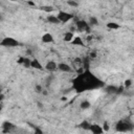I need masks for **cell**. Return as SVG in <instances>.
Here are the masks:
<instances>
[{
  "mask_svg": "<svg viewBox=\"0 0 134 134\" xmlns=\"http://www.w3.org/2000/svg\"><path fill=\"white\" fill-rule=\"evenodd\" d=\"M74 84V89L78 92H84L87 90H93L98 89L104 86V83L98 79L92 72H90L88 69H86L84 72L79 75L72 82Z\"/></svg>",
  "mask_w": 134,
  "mask_h": 134,
  "instance_id": "1",
  "label": "cell"
},
{
  "mask_svg": "<svg viewBox=\"0 0 134 134\" xmlns=\"http://www.w3.org/2000/svg\"><path fill=\"white\" fill-rule=\"evenodd\" d=\"M115 129L118 132H128L133 129V125L129 119H121L116 124Z\"/></svg>",
  "mask_w": 134,
  "mask_h": 134,
  "instance_id": "2",
  "label": "cell"
},
{
  "mask_svg": "<svg viewBox=\"0 0 134 134\" xmlns=\"http://www.w3.org/2000/svg\"><path fill=\"white\" fill-rule=\"evenodd\" d=\"M0 44H1L2 46H7V47H15V46L19 45V42L12 37H7L1 41Z\"/></svg>",
  "mask_w": 134,
  "mask_h": 134,
  "instance_id": "3",
  "label": "cell"
},
{
  "mask_svg": "<svg viewBox=\"0 0 134 134\" xmlns=\"http://www.w3.org/2000/svg\"><path fill=\"white\" fill-rule=\"evenodd\" d=\"M57 17H58V19L60 20V22H63V23L69 21V20H71V19L74 18V16H72L71 14L66 13V12H60Z\"/></svg>",
  "mask_w": 134,
  "mask_h": 134,
  "instance_id": "4",
  "label": "cell"
},
{
  "mask_svg": "<svg viewBox=\"0 0 134 134\" xmlns=\"http://www.w3.org/2000/svg\"><path fill=\"white\" fill-rule=\"evenodd\" d=\"M77 27H78V29L80 32H87V33L90 32V27H89L88 23L86 21H84V20L77 21Z\"/></svg>",
  "mask_w": 134,
  "mask_h": 134,
  "instance_id": "5",
  "label": "cell"
},
{
  "mask_svg": "<svg viewBox=\"0 0 134 134\" xmlns=\"http://www.w3.org/2000/svg\"><path fill=\"white\" fill-rule=\"evenodd\" d=\"M89 130H90L92 133H94V134H101V133L104 132L103 128H102L100 125H96V124H95V125H90Z\"/></svg>",
  "mask_w": 134,
  "mask_h": 134,
  "instance_id": "6",
  "label": "cell"
},
{
  "mask_svg": "<svg viewBox=\"0 0 134 134\" xmlns=\"http://www.w3.org/2000/svg\"><path fill=\"white\" fill-rule=\"evenodd\" d=\"M45 68H46V70H48V71H54V70L58 69V65H57L56 62L50 61V62H48V63L46 64Z\"/></svg>",
  "mask_w": 134,
  "mask_h": 134,
  "instance_id": "7",
  "label": "cell"
},
{
  "mask_svg": "<svg viewBox=\"0 0 134 134\" xmlns=\"http://www.w3.org/2000/svg\"><path fill=\"white\" fill-rule=\"evenodd\" d=\"M2 127H3V132H5V133L11 132V131L15 128V126H14L12 123H10V121H4V123L2 124Z\"/></svg>",
  "mask_w": 134,
  "mask_h": 134,
  "instance_id": "8",
  "label": "cell"
},
{
  "mask_svg": "<svg viewBox=\"0 0 134 134\" xmlns=\"http://www.w3.org/2000/svg\"><path fill=\"white\" fill-rule=\"evenodd\" d=\"M58 68H59L60 70L64 71V72H69V71H71V67H70L69 65L65 64V63H60V64L58 65Z\"/></svg>",
  "mask_w": 134,
  "mask_h": 134,
  "instance_id": "9",
  "label": "cell"
},
{
  "mask_svg": "<svg viewBox=\"0 0 134 134\" xmlns=\"http://www.w3.org/2000/svg\"><path fill=\"white\" fill-rule=\"evenodd\" d=\"M31 67H33V68H35V69H39V70H42L43 69L41 63L37 59H34L33 61H31Z\"/></svg>",
  "mask_w": 134,
  "mask_h": 134,
  "instance_id": "10",
  "label": "cell"
},
{
  "mask_svg": "<svg viewBox=\"0 0 134 134\" xmlns=\"http://www.w3.org/2000/svg\"><path fill=\"white\" fill-rule=\"evenodd\" d=\"M42 42L43 43H51V42H53V37L50 34L46 33L42 36Z\"/></svg>",
  "mask_w": 134,
  "mask_h": 134,
  "instance_id": "11",
  "label": "cell"
},
{
  "mask_svg": "<svg viewBox=\"0 0 134 134\" xmlns=\"http://www.w3.org/2000/svg\"><path fill=\"white\" fill-rule=\"evenodd\" d=\"M71 43H72L74 45H80V46H84V43H83V41H82V39H81L80 37H76V38H74V39L71 40Z\"/></svg>",
  "mask_w": 134,
  "mask_h": 134,
  "instance_id": "12",
  "label": "cell"
},
{
  "mask_svg": "<svg viewBox=\"0 0 134 134\" xmlns=\"http://www.w3.org/2000/svg\"><path fill=\"white\" fill-rule=\"evenodd\" d=\"M47 21L50 22V23H53V24H58L60 22V20L58 19V17L57 16H52V15L47 17Z\"/></svg>",
  "mask_w": 134,
  "mask_h": 134,
  "instance_id": "13",
  "label": "cell"
},
{
  "mask_svg": "<svg viewBox=\"0 0 134 134\" xmlns=\"http://www.w3.org/2000/svg\"><path fill=\"white\" fill-rule=\"evenodd\" d=\"M107 27L110 28V29H118L120 27V25L117 24V23H115V22H109L107 24Z\"/></svg>",
  "mask_w": 134,
  "mask_h": 134,
  "instance_id": "14",
  "label": "cell"
},
{
  "mask_svg": "<svg viewBox=\"0 0 134 134\" xmlns=\"http://www.w3.org/2000/svg\"><path fill=\"white\" fill-rule=\"evenodd\" d=\"M74 39V34L72 33H66L64 36V41L65 42H70Z\"/></svg>",
  "mask_w": 134,
  "mask_h": 134,
  "instance_id": "15",
  "label": "cell"
},
{
  "mask_svg": "<svg viewBox=\"0 0 134 134\" xmlns=\"http://www.w3.org/2000/svg\"><path fill=\"white\" fill-rule=\"evenodd\" d=\"M80 127H81L82 129H84V130H89L90 124H89L87 120H84V121H82V123L80 124Z\"/></svg>",
  "mask_w": 134,
  "mask_h": 134,
  "instance_id": "16",
  "label": "cell"
},
{
  "mask_svg": "<svg viewBox=\"0 0 134 134\" xmlns=\"http://www.w3.org/2000/svg\"><path fill=\"white\" fill-rule=\"evenodd\" d=\"M106 90L109 93H117V87H115V86H108L106 88Z\"/></svg>",
  "mask_w": 134,
  "mask_h": 134,
  "instance_id": "17",
  "label": "cell"
},
{
  "mask_svg": "<svg viewBox=\"0 0 134 134\" xmlns=\"http://www.w3.org/2000/svg\"><path fill=\"white\" fill-rule=\"evenodd\" d=\"M80 107H81V109H88V108L90 107V103H89L88 101H83V102L81 103Z\"/></svg>",
  "mask_w": 134,
  "mask_h": 134,
  "instance_id": "18",
  "label": "cell"
},
{
  "mask_svg": "<svg viewBox=\"0 0 134 134\" xmlns=\"http://www.w3.org/2000/svg\"><path fill=\"white\" fill-rule=\"evenodd\" d=\"M22 64H23L24 67H26V68H29V67H31V60L29 59H26V58H23Z\"/></svg>",
  "mask_w": 134,
  "mask_h": 134,
  "instance_id": "19",
  "label": "cell"
},
{
  "mask_svg": "<svg viewBox=\"0 0 134 134\" xmlns=\"http://www.w3.org/2000/svg\"><path fill=\"white\" fill-rule=\"evenodd\" d=\"M41 10H42V11H44V12H47V13H50V12H52V11H53V9H52L51 7H42V8H41Z\"/></svg>",
  "mask_w": 134,
  "mask_h": 134,
  "instance_id": "20",
  "label": "cell"
},
{
  "mask_svg": "<svg viewBox=\"0 0 134 134\" xmlns=\"http://www.w3.org/2000/svg\"><path fill=\"white\" fill-rule=\"evenodd\" d=\"M83 64H84L85 69H88V68H89V61H88V58H86V59L83 61Z\"/></svg>",
  "mask_w": 134,
  "mask_h": 134,
  "instance_id": "21",
  "label": "cell"
},
{
  "mask_svg": "<svg viewBox=\"0 0 134 134\" xmlns=\"http://www.w3.org/2000/svg\"><path fill=\"white\" fill-rule=\"evenodd\" d=\"M90 24L91 25H98V20L95 17H91L90 18Z\"/></svg>",
  "mask_w": 134,
  "mask_h": 134,
  "instance_id": "22",
  "label": "cell"
},
{
  "mask_svg": "<svg viewBox=\"0 0 134 134\" xmlns=\"http://www.w3.org/2000/svg\"><path fill=\"white\" fill-rule=\"evenodd\" d=\"M67 3H68L70 7H74V8H76V7H78V5H79V4H78V2H76V1H71V0H69V1L67 2Z\"/></svg>",
  "mask_w": 134,
  "mask_h": 134,
  "instance_id": "23",
  "label": "cell"
},
{
  "mask_svg": "<svg viewBox=\"0 0 134 134\" xmlns=\"http://www.w3.org/2000/svg\"><path fill=\"white\" fill-rule=\"evenodd\" d=\"M132 85V80H126L125 81V86L126 87H130Z\"/></svg>",
  "mask_w": 134,
  "mask_h": 134,
  "instance_id": "24",
  "label": "cell"
},
{
  "mask_svg": "<svg viewBox=\"0 0 134 134\" xmlns=\"http://www.w3.org/2000/svg\"><path fill=\"white\" fill-rule=\"evenodd\" d=\"M102 128H103L104 131H108V130H109V126H108L107 123H105V124H104V127H102Z\"/></svg>",
  "mask_w": 134,
  "mask_h": 134,
  "instance_id": "25",
  "label": "cell"
},
{
  "mask_svg": "<svg viewBox=\"0 0 134 134\" xmlns=\"http://www.w3.org/2000/svg\"><path fill=\"white\" fill-rule=\"evenodd\" d=\"M36 89H37L38 92H42V87H41L40 85H37V86H36Z\"/></svg>",
  "mask_w": 134,
  "mask_h": 134,
  "instance_id": "26",
  "label": "cell"
},
{
  "mask_svg": "<svg viewBox=\"0 0 134 134\" xmlns=\"http://www.w3.org/2000/svg\"><path fill=\"white\" fill-rule=\"evenodd\" d=\"M95 57H96V52H95V51H93V52L90 53V58H91V59H94Z\"/></svg>",
  "mask_w": 134,
  "mask_h": 134,
  "instance_id": "27",
  "label": "cell"
},
{
  "mask_svg": "<svg viewBox=\"0 0 134 134\" xmlns=\"http://www.w3.org/2000/svg\"><path fill=\"white\" fill-rule=\"evenodd\" d=\"M35 132H36V133H42V130H40V129H38V128H35Z\"/></svg>",
  "mask_w": 134,
  "mask_h": 134,
  "instance_id": "28",
  "label": "cell"
},
{
  "mask_svg": "<svg viewBox=\"0 0 134 134\" xmlns=\"http://www.w3.org/2000/svg\"><path fill=\"white\" fill-rule=\"evenodd\" d=\"M27 3H28V4H29V5H32V7H35V5H36V4H35V3H34V2H32V1H28V2H27Z\"/></svg>",
  "mask_w": 134,
  "mask_h": 134,
  "instance_id": "29",
  "label": "cell"
},
{
  "mask_svg": "<svg viewBox=\"0 0 134 134\" xmlns=\"http://www.w3.org/2000/svg\"><path fill=\"white\" fill-rule=\"evenodd\" d=\"M2 100H3V95L0 94V101H2Z\"/></svg>",
  "mask_w": 134,
  "mask_h": 134,
  "instance_id": "30",
  "label": "cell"
},
{
  "mask_svg": "<svg viewBox=\"0 0 134 134\" xmlns=\"http://www.w3.org/2000/svg\"><path fill=\"white\" fill-rule=\"evenodd\" d=\"M1 19H2V18H1V15H0V20H1Z\"/></svg>",
  "mask_w": 134,
  "mask_h": 134,
  "instance_id": "31",
  "label": "cell"
},
{
  "mask_svg": "<svg viewBox=\"0 0 134 134\" xmlns=\"http://www.w3.org/2000/svg\"><path fill=\"white\" fill-rule=\"evenodd\" d=\"M0 111H1V106H0Z\"/></svg>",
  "mask_w": 134,
  "mask_h": 134,
  "instance_id": "32",
  "label": "cell"
},
{
  "mask_svg": "<svg viewBox=\"0 0 134 134\" xmlns=\"http://www.w3.org/2000/svg\"><path fill=\"white\" fill-rule=\"evenodd\" d=\"M11 1H16V0H11Z\"/></svg>",
  "mask_w": 134,
  "mask_h": 134,
  "instance_id": "33",
  "label": "cell"
}]
</instances>
